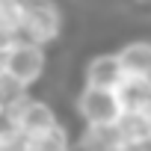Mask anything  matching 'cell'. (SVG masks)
I'll return each mask as SVG.
<instances>
[{
	"label": "cell",
	"instance_id": "1",
	"mask_svg": "<svg viewBox=\"0 0 151 151\" xmlns=\"http://www.w3.org/2000/svg\"><path fill=\"white\" fill-rule=\"evenodd\" d=\"M65 33V9L59 0H27L21 15V36L39 45H56Z\"/></svg>",
	"mask_w": 151,
	"mask_h": 151
},
{
	"label": "cell",
	"instance_id": "2",
	"mask_svg": "<svg viewBox=\"0 0 151 151\" xmlns=\"http://www.w3.org/2000/svg\"><path fill=\"white\" fill-rule=\"evenodd\" d=\"M47 65H50V56H47V47L39 45V42H30V39H15L6 50H3V68L12 74L15 80H21L27 89L39 86L45 77H47Z\"/></svg>",
	"mask_w": 151,
	"mask_h": 151
},
{
	"label": "cell",
	"instance_id": "3",
	"mask_svg": "<svg viewBox=\"0 0 151 151\" xmlns=\"http://www.w3.org/2000/svg\"><path fill=\"white\" fill-rule=\"evenodd\" d=\"M74 113L89 127H116L119 116L124 113L116 89H101V86H80L74 95Z\"/></svg>",
	"mask_w": 151,
	"mask_h": 151
},
{
	"label": "cell",
	"instance_id": "4",
	"mask_svg": "<svg viewBox=\"0 0 151 151\" xmlns=\"http://www.w3.org/2000/svg\"><path fill=\"white\" fill-rule=\"evenodd\" d=\"M6 113H9L12 127H18L24 136H36V133H45V130L62 124L59 116H56V110H53V104H50L47 98H33V95H27V98H21L15 107H9Z\"/></svg>",
	"mask_w": 151,
	"mask_h": 151
},
{
	"label": "cell",
	"instance_id": "5",
	"mask_svg": "<svg viewBox=\"0 0 151 151\" xmlns=\"http://www.w3.org/2000/svg\"><path fill=\"white\" fill-rule=\"evenodd\" d=\"M124 77L122 71V62H119V53L116 50H101V53H92L86 62H83V83L86 86H101V89H116Z\"/></svg>",
	"mask_w": 151,
	"mask_h": 151
},
{
	"label": "cell",
	"instance_id": "6",
	"mask_svg": "<svg viewBox=\"0 0 151 151\" xmlns=\"http://www.w3.org/2000/svg\"><path fill=\"white\" fill-rule=\"evenodd\" d=\"M122 71L130 77H151V39H127L119 50Z\"/></svg>",
	"mask_w": 151,
	"mask_h": 151
},
{
	"label": "cell",
	"instance_id": "7",
	"mask_svg": "<svg viewBox=\"0 0 151 151\" xmlns=\"http://www.w3.org/2000/svg\"><path fill=\"white\" fill-rule=\"evenodd\" d=\"M116 133L122 142H148L151 139V122L142 119L136 110H124L116 122Z\"/></svg>",
	"mask_w": 151,
	"mask_h": 151
},
{
	"label": "cell",
	"instance_id": "8",
	"mask_svg": "<svg viewBox=\"0 0 151 151\" xmlns=\"http://www.w3.org/2000/svg\"><path fill=\"white\" fill-rule=\"evenodd\" d=\"M27 151H71V133L65 124H56L45 133L27 136Z\"/></svg>",
	"mask_w": 151,
	"mask_h": 151
},
{
	"label": "cell",
	"instance_id": "9",
	"mask_svg": "<svg viewBox=\"0 0 151 151\" xmlns=\"http://www.w3.org/2000/svg\"><path fill=\"white\" fill-rule=\"evenodd\" d=\"M27 95H30V89H27L21 80H15L6 68H0V110L15 107V104H18L21 98H27Z\"/></svg>",
	"mask_w": 151,
	"mask_h": 151
},
{
	"label": "cell",
	"instance_id": "10",
	"mask_svg": "<svg viewBox=\"0 0 151 151\" xmlns=\"http://www.w3.org/2000/svg\"><path fill=\"white\" fill-rule=\"evenodd\" d=\"M0 151H27V136L18 127H3L0 130Z\"/></svg>",
	"mask_w": 151,
	"mask_h": 151
},
{
	"label": "cell",
	"instance_id": "11",
	"mask_svg": "<svg viewBox=\"0 0 151 151\" xmlns=\"http://www.w3.org/2000/svg\"><path fill=\"white\" fill-rule=\"evenodd\" d=\"M133 110H136L142 119H148V122H151V92H148V95H145V98H142V101H139Z\"/></svg>",
	"mask_w": 151,
	"mask_h": 151
},
{
	"label": "cell",
	"instance_id": "12",
	"mask_svg": "<svg viewBox=\"0 0 151 151\" xmlns=\"http://www.w3.org/2000/svg\"><path fill=\"white\" fill-rule=\"evenodd\" d=\"M0 68H3V47H0Z\"/></svg>",
	"mask_w": 151,
	"mask_h": 151
},
{
	"label": "cell",
	"instance_id": "13",
	"mask_svg": "<svg viewBox=\"0 0 151 151\" xmlns=\"http://www.w3.org/2000/svg\"><path fill=\"white\" fill-rule=\"evenodd\" d=\"M133 3H151V0H133Z\"/></svg>",
	"mask_w": 151,
	"mask_h": 151
}]
</instances>
